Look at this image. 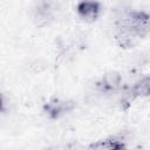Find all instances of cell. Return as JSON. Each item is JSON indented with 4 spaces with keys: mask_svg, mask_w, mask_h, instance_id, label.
<instances>
[{
    "mask_svg": "<svg viewBox=\"0 0 150 150\" xmlns=\"http://www.w3.org/2000/svg\"><path fill=\"white\" fill-rule=\"evenodd\" d=\"M122 28L132 35H143L150 29V16L143 12H131L122 20Z\"/></svg>",
    "mask_w": 150,
    "mask_h": 150,
    "instance_id": "obj_1",
    "label": "cell"
},
{
    "mask_svg": "<svg viewBox=\"0 0 150 150\" xmlns=\"http://www.w3.org/2000/svg\"><path fill=\"white\" fill-rule=\"evenodd\" d=\"M101 12L100 4L95 0H82L77 6V13L83 20H95Z\"/></svg>",
    "mask_w": 150,
    "mask_h": 150,
    "instance_id": "obj_2",
    "label": "cell"
},
{
    "mask_svg": "<svg viewBox=\"0 0 150 150\" xmlns=\"http://www.w3.org/2000/svg\"><path fill=\"white\" fill-rule=\"evenodd\" d=\"M132 93L137 96H150V76H145L139 80L134 86Z\"/></svg>",
    "mask_w": 150,
    "mask_h": 150,
    "instance_id": "obj_3",
    "label": "cell"
},
{
    "mask_svg": "<svg viewBox=\"0 0 150 150\" xmlns=\"http://www.w3.org/2000/svg\"><path fill=\"white\" fill-rule=\"evenodd\" d=\"M122 146H124L123 143L116 139H104L91 145V148H95V149H118Z\"/></svg>",
    "mask_w": 150,
    "mask_h": 150,
    "instance_id": "obj_4",
    "label": "cell"
}]
</instances>
